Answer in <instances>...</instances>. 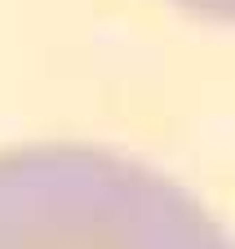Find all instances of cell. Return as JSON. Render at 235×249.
Instances as JSON below:
<instances>
[{
    "label": "cell",
    "mask_w": 235,
    "mask_h": 249,
    "mask_svg": "<svg viewBox=\"0 0 235 249\" xmlns=\"http://www.w3.org/2000/svg\"><path fill=\"white\" fill-rule=\"evenodd\" d=\"M0 249H235L182 182L125 151H0Z\"/></svg>",
    "instance_id": "obj_1"
},
{
    "label": "cell",
    "mask_w": 235,
    "mask_h": 249,
    "mask_svg": "<svg viewBox=\"0 0 235 249\" xmlns=\"http://www.w3.org/2000/svg\"><path fill=\"white\" fill-rule=\"evenodd\" d=\"M178 5L204 14V18H218V22H235V0H178Z\"/></svg>",
    "instance_id": "obj_2"
}]
</instances>
